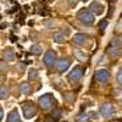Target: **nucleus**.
Instances as JSON below:
<instances>
[{
    "label": "nucleus",
    "instance_id": "nucleus-1",
    "mask_svg": "<svg viewBox=\"0 0 122 122\" xmlns=\"http://www.w3.org/2000/svg\"><path fill=\"white\" fill-rule=\"evenodd\" d=\"M106 53L112 57H117V56L121 55V53H122V39L120 37L112 38L109 46L106 48Z\"/></svg>",
    "mask_w": 122,
    "mask_h": 122
},
{
    "label": "nucleus",
    "instance_id": "nucleus-2",
    "mask_svg": "<svg viewBox=\"0 0 122 122\" xmlns=\"http://www.w3.org/2000/svg\"><path fill=\"white\" fill-rule=\"evenodd\" d=\"M77 18L86 26H92V25H94V22H95L94 15L92 14L88 9H84V7L81 9L79 11L77 12Z\"/></svg>",
    "mask_w": 122,
    "mask_h": 122
},
{
    "label": "nucleus",
    "instance_id": "nucleus-3",
    "mask_svg": "<svg viewBox=\"0 0 122 122\" xmlns=\"http://www.w3.org/2000/svg\"><path fill=\"white\" fill-rule=\"evenodd\" d=\"M22 111H23V116L25 118L29 120L34 117V115H37V106L32 103V101H26L22 104Z\"/></svg>",
    "mask_w": 122,
    "mask_h": 122
},
{
    "label": "nucleus",
    "instance_id": "nucleus-4",
    "mask_svg": "<svg viewBox=\"0 0 122 122\" xmlns=\"http://www.w3.org/2000/svg\"><path fill=\"white\" fill-rule=\"evenodd\" d=\"M83 73H84V68H83V67H81V66H76V67L70 72V75H68L67 78H68V81H70L71 83L76 84V83L79 82V79L82 78Z\"/></svg>",
    "mask_w": 122,
    "mask_h": 122
},
{
    "label": "nucleus",
    "instance_id": "nucleus-5",
    "mask_svg": "<svg viewBox=\"0 0 122 122\" xmlns=\"http://www.w3.org/2000/svg\"><path fill=\"white\" fill-rule=\"evenodd\" d=\"M53 101H54V99H53L51 94H44L39 98V106L43 110H49L53 106Z\"/></svg>",
    "mask_w": 122,
    "mask_h": 122
},
{
    "label": "nucleus",
    "instance_id": "nucleus-6",
    "mask_svg": "<svg viewBox=\"0 0 122 122\" xmlns=\"http://www.w3.org/2000/svg\"><path fill=\"white\" fill-rule=\"evenodd\" d=\"M43 61H44V64L46 65V67H49V68L54 67V65L56 62V53L54 51V50H48V51L44 54Z\"/></svg>",
    "mask_w": 122,
    "mask_h": 122
},
{
    "label": "nucleus",
    "instance_id": "nucleus-7",
    "mask_svg": "<svg viewBox=\"0 0 122 122\" xmlns=\"http://www.w3.org/2000/svg\"><path fill=\"white\" fill-rule=\"evenodd\" d=\"M115 111H116L115 106L112 104H110V103H105V104H103L100 106V114L103 115V117H105V118L111 117L115 114Z\"/></svg>",
    "mask_w": 122,
    "mask_h": 122
},
{
    "label": "nucleus",
    "instance_id": "nucleus-8",
    "mask_svg": "<svg viewBox=\"0 0 122 122\" xmlns=\"http://www.w3.org/2000/svg\"><path fill=\"white\" fill-rule=\"evenodd\" d=\"M88 10L93 15H101L104 12V5L100 4L99 1H93V3H90Z\"/></svg>",
    "mask_w": 122,
    "mask_h": 122
},
{
    "label": "nucleus",
    "instance_id": "nucleus-9",
    "mask_svg": "<svg viewBox=\"0 0 122 122\" xmlns=\"http://www.w3.org/2000/svg\"><path fill=\"white\" fill-rule=\"evenodd\" d=\"M70 65H71V62H70V60L67 57H61V59H59L57 65H56L57 66V71L60 73H64L70 68Z\"/></svg>",
    "mask_w": 122,
    "mask_h": 122
},
{
    "label": "nucleus",
    "instance_id": "nucleus-10",
    "mask_svg": "<svg viewBox=\"0 0 122 122\" xmlns=\"http://www.w3.org/2000/svg\"><path fill=\"white\" fill-rule=\"evenodd\" d=\"M110 78V73L107 70H99L95 72V79L99 83H106Z\"/></svg>",
    "mask_w": 122,
    "mask_h": 122
},
{
    "label": "nucleus",
    "instance_id": "nucleus-11",
    "mask_svg": "<svg viewBox=\"0 0 122 122\" xmlns=\"http://www.w3.org/2000/svg\"><path fill=\"white\" fill-rule=\"evenodd\" d=\"M61 117V110L55 109L51 114H49L44 117V122H57Z\"/></svg>",
    "mask_w": 122,
    "mask_h": 122
},
{
    "label": "nucleus",
    "instance_id": "nucleus-12",
    "mask_svg": "<svg viewBox=\"0 0 122 122\" xmlns=\"http://www.w3.org/2000/svg\"><path fill=\"white\" fill-rule=\"evenodd\" d=\"M72 40H73V43L77 44V45H83V44L87 43V36L83 34V33H77V34L73 36Z\"/></svg>",
    "mask_w": 122,
    "mask_h": 122
},
{
    "label": "nucleus",
    "instance_id": "nucleus-13",
    "mask_svg": "<svg viewBox=\"0 0 122 122\" xmlns=\"http://www.w3.org/2000/svg\"><path fill=\"white\" fill-rule=\"evenodd\" d=\"M7 122H21V118H20L18 111L16 109L11 110L7 115Z\"/></svg>",
    "mask_w": 122,
    "mask_h": 122
},
{
    "label": "nucleus",
    "instance_id": "nucleus-14",
    "mask_svg": "<svg viewBox=\"0 0 122 122\" xmlns=\"http://www.w3.org/2000/svg\"><path fill=\"white\" fill-rule=\"evenodd\" d=\"M3 57L6 60V61H12L15 60V53L11 48H6L4 51H3Z\"/></svg>",
    "mask_w": 122,
    "mask_h": 122
},
{
    "label": "nucleus",
    "instance_id": "nucleus-15",
    "mask_svg": "<svg viewBox=\"0 0 122 122\" xmlns=\"http://www.w3.org/2000/svg\"><path fill=\"white\" fill-rule=\"evenodd\" d=\"M20 90H21V93L25 94V95H28L30 93V86L29 83L27 82H22L21 84H20Z\"/></svg>",
    "mask_w": 122,
    "mask_h": 122
},
{
    "label": "nucleus",
    "instance_id": "nucleus-16",
    "mask_svg": "<svg viewBox=\"0 0 122 122\" xmlns=\"http://www.w3.org/2000/svg\"><path fill=\"white\" fill-rule=\"evenodd\" d=\"M9 95H10V90H9V88H7L6 86H1V87H0V99L5 100V99L9 98Z\"/></svg>",
    "mask_w": 122,
    "mask_h": 122
},
{
    "label": "nucleus",
    "instance_id": "nucleus-17",
    "mask_svg": "<svg viewBox=\"0 0 122 122\" xmlns=\"http://www.w3.org/2000/svg\"><path fill=\"white\" fill-rule=\"evenodd\" d=\"M64 97H65V100L67 101V103H70V104H72V103H75V99H76V95L72 93V92H66V93L64 94Z\"/></svg>",
    "mask_w": 122,
    "mask_h": 122
},
{
    "label": "nucleus",
    "instance_id": "nucleus-18",
    "mask_svg": "<svg viewBox=\"0 0 122 122\" xmlns=\"http://www.w3.org/2000/svg\"><path fill=\"white\" fill-rule=\"evenodd\" d=\"M53 39H54V42H55V43H64L65 37H64V34L61 33V32H56V33H54Z\"/></svg>",
    "mask_w": 122,
    "mask_h": 122
},
{
    "label": "nucleus",
    "instance_id": "nucleus-19",
    "mask_svg": "<svg viewBox=\"0 0 122 122\" xmlns=\"http://www.w3.org/2000/svg\"><path fill=\"white\" fill-rule=\"evenodd\" d=\"M30 53H32L33 55H40L42 54V48H40L39 45H37V44H34L32 48H30Z\"/></svg>",
    "mask_w": 122,
    "mask_h": 122
},
{
    "label": "nucleus",
    "instance_id": "nucleus-20",
    "mask_svg": "<svg viewBox=\"0 0 122 122\" xmlns=\"http://www.w3.org/2000/svg\"><path fill=\"white\" fill-rule=\"evenodd\" d=\"M38 77V71L37 70H34V68H32L29 71V75H28V78L30 79V81H33V79H36Z\"/></svg>",
    "mask_w": 122,
    "mask_h": 122
},
{
    "label": "nucleus",
    "instance_id": "nucleus-21",
    "mask_svg": "<svg viewBox=\"0 0 122 122\" xmlns=\"http://www.w3.org/2000/svg\"><path fill=\"white\" fill-rule=\"evenodd\" d=\"M7 70H9L7 64L5 62V61H0V72L5 73V72H7Z\"/></svg>",
    "mask_w": 122,
    "mask_h": 122
},
{
    "label": "nucleus",
    "instance_id": "nucleus-22",
    "mask_svg": "<svg viewBox=\"0 0 122 122\" xmlns=\"http://www.w3.org/2000/svg\"><path fill=\"white\" fill-rule=\"evenodd\" d=\"M75 56H76L79 61H83V60H86V55H84L82 51H79V50H75Z\"/></svg>",
    "mask_w": 122,
    "mask_h": 122
},
{
    "label": "nucleus",
    "instance_id": "nucleus-23",
    "mask_svg": "<svg viewBox=\"0 0 122 122\" xmlns=\"http://www.w3.org/2000/svg\"><path fill=\"white\" fill-rule=\"evenodd\" d=\"M106 27H107V20H103V21L99 23V28H100L101 30H104Z\"/></svg>",
    "mask_w": 122,
    "mask_h": 122
},
{
    "label": "nucleus",
    "instance_id": "nucleus-24",
    "mask_svg": "<svg viewBox=\"0 0 122 122\" xmlns=\"http://www.w3.org/2000/svg\"><path fill=\"white\" fill-rule=\"evenodd\" d=\"M116 78H117V82H118L120 84H122V67L118 70V72H117V76H116Z\"/></svg>",
    "mask_w": 122,
    "mask_h": 122
},
{
    "label": "nucleus",
    "instance_id": "nucleus-25",
    "mask_svg": "<svg viewBox=\"0 0 122 122\" xmlns=\"http://www.w3.org/2000/svg\"><path fill=\"white\" fill-rule=\"evenodd\" d=\"M67 3L70 4V6H76L77 3H78V0H67Z\"/></svg>",
    "mask_w": 122,
    "mask_h": 122
},
{
    "label": "nucleus",
    "instance_id": "nucleus-26",
    "mask_svg": "<svg viewBox=\"0 0 122 122\" xmlns=\"http://www.w3.org/2000/svg\"><path fill=\"white\" fill-rule=\"evenodd\" d=\"M114 14V6L112 5H110V7H109V14H107V17H111V15Z\"/></svg>",
    "mask_w": 122,
    "mask_h": 122
},
{
    "label": "nucleus",
    "instance_id": "nucleus-27",
    "mask_svg": "<svg viewBox=\"0 0 122 122\" xmlns=\"http://www.w3.org/2000/svg\"><path fill=\"white\" fill-rule=\"evenodd\" d=\"M3 117H4V111H3L1 107H0V122L3 121Z\"/></svg>",
    "mask_w": 122,
    "mask_h": 122
},
{
    "label": "nucleus",
    "instance_id": "nucleus-28",
    "mask_svg": "<svg viewBox=\"0 0 122 122\" xmlns=\"http://www.w3.org/2000/svg\"><path fill=\"white\" fill-rule=\"evenodd\" d=\"M90 116H92V118H94V120H97V118H98L95 112H92V114H90Z\"/></svg>",
    "mask_w": 122,
    "mask_h": 122
},
{
    "label": "nucleus",
    "instance_id": "nucleus-29",
    "mask_svg": "<svg viewBox=\"0 0 122 122\" xmlns=\"http://www.w3.org/2000/svg\"><path fill=\"white\" fill-rule=\"evenodd\" d=\"M16 39H17L16 37H14V36H11V42H16Z\"/></svg>",
    "mask_w": 122,
    "mask_h": 122
},
{
    "label": "nucleus",
    "instance_id": "nucleus-30",
    "mask_svg": "<svg viewBox=\"0 0 122 122\" xmlns=\"http://www.w3.org/2000/svg\"><path fill=\"white\" fill-rule=\"evenodd\" d=\"M110 1H111V3H112V1H116V0H110Z\"/></svg>",
    "mask_w": 122,
    "mask_h": 122
},
{
    "label": "nucleus",
    "instance_id": "nucleus-31",
    "mask_svg": "<svg viewBox=\"0 0 122 122\" xmlns=\"http://www.w3.org/2000/svg\"><path fill=\"white\" fill-rule=\"evenodd\" d=\"M79 122H87V121H79Z\"/></svg>",
    "mask_w": 122,
    "mask_h": 122
},
{
    "label": "nucleus",
    "instance_id": "nucleus-32",
    "mask_svg": "<svg viewBox=\"0 0 122 122\" xmlns=\"http://www.w3.org/2000/svg\"><path fill=\"white\" fill-rule=\"evenodd\" d=\"M83 1H87V0H83Z\"/></svg>",
    "mask_w": 122,
    "mask_h": 122
}]
</instances>
